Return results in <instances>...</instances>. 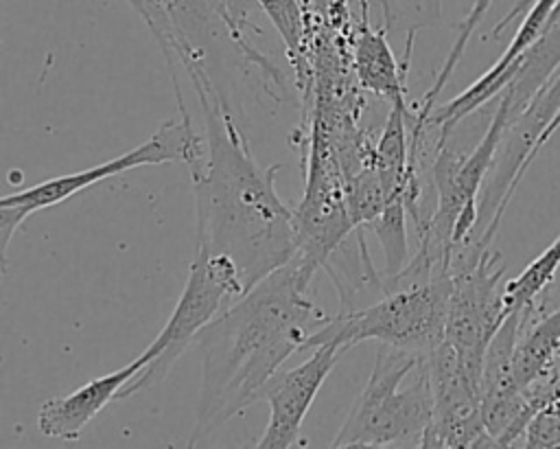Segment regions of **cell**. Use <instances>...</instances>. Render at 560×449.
Instances as JSON below:
<instances>
[{
	"label": "cell",
	"instance_id": "6da1fadb",
	"mask_svg": "<svg viewBox=\"0 0 560 449\" xmlns=\"http://www.w3.org/2000/svg\"><path fill=\"white\" fill-rule=\"evenodd\" d=\"M203 118V153L188 164L197 252L228 256L245 291L298 250L295 208L276 191L280 164L260 166L208 68L186 72Z\"/></svg>",
	"mask_w": 560,
	"mask_h": 449
},
{
	"label": "cell",
	"instance_id": "7a4b0ae2",
	"mask_svg": "<svg viewBox=\"0 0 560 449\" xmlns=\"http://www.w3.org/2000/svg\"><path fill=\"white\" fill-rule=\"evenodd\" d=\"M313 272L298 258L273 269L230 302L199 335L201 388L188 447L262 399L280 366L304 350L330 315L311 296Z\"/></svg>",
	"mask_w": 560,
	"mask_h": 449
},
{
	"label": "cell",
	"instance_id": "3957f363",
	"mask_svg": "<svg viewBox=\"0 0 560 449\" xmlns=\"http://www.w3.org/2000/svg\"><path fill=\"white\" fill-rule=\"evenodd\" d=\"M431 416L429 353L378 344L372 372L330 447H420Z\"/></svg>",
	"mask_w": 560,
	"mask_h": 449
},
{
	"label": "cell",
	"instance_id": "277c9868",
	"mask_svg": "<svg viewBox=\"0 0 560 449\" xmlns=\"http://www.w3.org/2000/svg\"><path fill=\"white\" fill-rule=\"evenodd\" d=\"M451 296V272L385 289L381 298L352 311H339L304 344H339L346 350L361 342H378L405 350L431 353L444 337Z\"/></svg>",
	"mask_w": 560,
	"mask_h": 449
},
{
	"label": "cell",
	"instance_id": "5b68a950",
	"mask_svg": "<svg viewBox=\"0 0 560 449\" xmlns=\"http://www.w3.org/2000/svg\"><path fill=\"white\" fill-rule=\"evenodd\" d=\"M175 101L179 107V120H166L162 123L153 136H149L142 145L129 149L122 156H116L107 162L57 175L50 180H44L35 186L15 191L11 195H4L0 199V252H2V267L7 265V247L13 237V232L26 221L28 215L57 206L72 195L107 180L118 173L138 169V166H155V164H168V162H182L192 164L203 153V134L195 129V123L190 118V112L184 101L182 85L175 83Z\"/></svg>",
	"mask_w": 560,
	"mask_h": 449
},
{
	"label": "cell",
	"instance_id": "8992f818",
	"mask_svg": "<svg viewBox=\"0 0 560 449\" xmlns=\"http://www.w3.org/2000/svg\"><path fill=\"white\" fill-rule=\"evenodd\" d=\"M505 263L499 252L477 239L459 245L451 261V296L444 342L462 366L481 383L486 350L505 313Z\"/></svg>",
	"mask_w": 560,
	"mask_h": 449
},
{
	"label": "cell",
	"instance_id": "52a82bcc",
	"mask_svg": "<svg viewBox=\"0 0 560 449\" xmlns=\"http://www.w3.org/2000/svg\"><path fill=\"white\" fill-rule=\"evenodd\" d=\"M304 162V195L295 206V256L317 274L357 230L348 204V175L335 142L317 127L295 129Z\"/></svg>",
	"mask_w": 560,
	"mask_h": 449
},
{
	"label": "cell",
	"instance_id": "ba28073f",
	"mask_svg": "<svg viewBox=\"0 0 560 449\" xmlns=\"http://www.w3.org/2000/svg\"><path fill=\"white\" fill-rule=\"evenodd\" d=\"M243 293L245 287L238 269L228 256L195 250L179 300L158 337L147 346L153 359L120 390L118 399L133 396L136 392L160 383L190 342L197 339V335L225 309V304L234 302Z\"/></svg>",
	"mask_w": 560,
	"mask_h": 449
},
{
	"label": "cell",
	"instance_id": "9c48e42d",
	"mask_svg": "<svg viewBox=\"0 0 560 449\" xmlns=\"http://www.w3.org/2000/svg\"><path fill=\"white\" fill-rule=\"evenodd\" d=\"M433 416L420 447H497L481 418V383L444 339L429 353Z\"/></svg>",
	"mask_w": 560,
	"mask_h": 449
},
{
	"label": "cell",
	"instance_id": "30bf717a",
	"mask_svg": "<svg viewBox=\"0 0 560 449\" xmlns=\"http://www.w3.org/2000/svg\"><path fill=\"white\" fill-rule=\"evenodd\" d=\"M343 353L346 348L339 344H319L311 348V355L302 364L282 372L278 370L269 379L262 390V399L269 405V421L256 440L258 449H289L300 440L302 423Z\"/></svg>",
	"mask_w": 560,
	"mask_h": 449
},
{
	"label": "cell",
	"instance_id": "8fae6325",
	"mask_svg": "<svg viewBox=\"0 0 560 449\" xmlns=\"http://www.w3.org/2000/svg\"><path fill=\"white\" fill-rule=\"evenodd\" d=\"M389 33L381 24L374 28L370 24L368 0H359V20L354 22L350 35L352 70L359 85L376 96L392 103L407 101V74L411 66V50L416 33L405 37V53L398 59L389 46Z\"/></svg>",
	"mask_w": 560,
	"mask_h": 449
},
{
	"label": "cell",
	"instance_id": "7c38bea8",
	"mask_svg": "<svg viewBox=\"0 0 560 449\" xmlns=\"http://www.w3.org/2000/svg\"><path fill=\"white\" fill-rule=\"evenodd\" d=\"M153 359V355L149 350H144L142 355H138L133 361L125 364L122 368L90 379L88 383H83L81 388H77L74 392L66 394V396H55L42 403L39 412H37V429L46 436V438H55V440H77L81 438L85 425L112 401H118L120 390L140 372L149 366V361Z\"/></svg>",
	"mask_w": 560,
	"mask_h": 449
},
{
	"label": "cell",
	"instance_id": "4fadbf2b",
	"mask_svg": "<svg viewBox=\"0 0 560 449\" xmlns=\"http://www.w3.org/2000/svg\"><path fill=\"white\" fill-rule=\"evenodd\" d=\"M560 359V307L542 313L540 298L523 309V329L514 348L512 375L521 390L549 377Z\"/></svg>",
	"mask_w": 560,
	"mask_h": 449
},
{
	"label": "cell",
	"instance_id": "5bb4252c",
	"mask_svg": "<svg viewBox=\"0 0 560 449\" xmlns=\"http://www.w3.org/2000/svg\"><path fill=\"white\" fill-rule=\"evenodd\" d=\"M558 267H560V237H556V241L549 247H545L518 276L505 283V293H503L505 313L510 315L512 311H521L532 302H536L545 293L547 285L553 280Z\"/></svg>",
	"mask_w": 560,
	"mask_h": 449
},
{
	"label": "cell",
	"instance_id": "9a60e30c",
	"mask_svg": "<svg viewBox=\"0 0 560 449\" xmlns=\"http://www.w3.org/2000/svg\"><path fill=\"white\" fill-rule=\"evenodd\" d=\"M407 219H409L407 204L400 197V199H394L365 228V230L374 232V237L378 239V245L383 250V256H385V276L383 278L396 276L411 258L409 241H407Z\"/></svg>",
	"mask_w": 560,
	"mask_h": 449
},
{
	"label": "cell",
	"instance_id": "2e32d148",
	"mask_svg": "<svg viewBox=\"0 0 560 449\" xmlns=\"http://www.w3.org/2000/svg\"><path fill=\"white\" fill-rule=\"evenodd\" d=\"M490 2H492V0H475L472 7H470V11L466 13V18L457 24L455 42H453V46H451V50H448V55H446L442 68L438 70V74H435L431 88L424 92L422 101H420L418 107L413 110V118H416L418 123H424L427 116L431 114V110L435 107V101H438L440 92H442L444 85L448 83V79H451L455 66L459 64V59H462V55H464V50H466V44H468L472 31L477 28V24L481 22V18H483L486 11L490 9Z\"/></svg>",
	"mask_w": 560,
	"mask_h": 449
},
{
	"label": "cell",
	"instance_id": "e0dca14e",
	"mask_svg": "<svg viewBox=\"0 0 560 449\" xmlns=\"http://www.w3.org/2000/svg\"><path fill=\"white\" fill-rule=\"evenodd\" d=\"M256 4L282 37L289 66L298 70L306 35V9L302 0H256Z\"/></svg>",
	"mask_w": 560,
	"mask_h": 449
},
{
	"label": "cell",
	"instance_id": "ac0fdd59",
	"mask_svg": "<svg viewBox=\"0 0 560 449\" xmlns=\"http://www.w3.org/2000/svg\"><path fill=\"white\" fill-rule=\"evenodd\" d=\"M383 26L389 35L418 33L424 26L440 22V0H378Z\"/></svg>",
	"mask_w": 560,
	"mask_h": 449
},
{
	"label": "cell",
	"instance_id": "d6986e66",
	"mask_svg": "<svg viewBox=\"0 0 560 449\" xmlns=\"http://www.w3.org/2000/svg\"><path fill=\"white\" fill-rule=\"evenodd\" d=\"M127 2H129L133 9H138V0H127Z\"/></svg>",
	"mask_w": 560,
	"mask_h": 449
}]
</instances>
